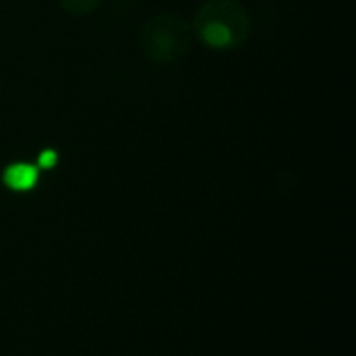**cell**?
<instances>
[{"label": "cell", "instance_id": "6da1fadb", "mask_svg": "<svg viewBox=\"0 0 356 356\" xmlns=\"http://www.w3.org/2000/svg\"><path fill=\"white\" fill-rule=\"evenodd\" d=\"M252 19L238 0H207L195 14L191 31L214 51H235L250 37Z\"/></svg>", "mask_w": 356, "mask_h": 356}, {"label": "cell", "instance_id": "7a4b0ae2", "mask_svg": "<svg viewBox=\"0 0 356 356\" xmlns=\"http://www.w3.org/2000/svg\"><path fill=\"white\" fill-rule=\"evenodd\" d=\"M191 38V24L174 13H162L149 17L139 31L143 54L159 65H170L184 58L190 51Z\"/></svg>", "mask_w": 356, "mask_h": 356}, {"label": "cell", "instance_id": "3957f363", "mask_svg": "<svg viewBox=\"0 0 356 356\" xmlns=\"http://www.w3.org/2000/svg\"><path fill=\"white\" fill-rule=\"evenodd\" d=\"M2 181L9 190L17 193L30 191L38 183V169L28 162H14L3 169Z\"/></svg>", "mask_w": 356, "mask_h": 356}, {"label": "cell", "instance_id": "277c9868", "mask_svg": "<svg viewBox=\"0 0 356 356\" xmlns=\"http://www.w3.org/2000/svg\"><path fill=\"white\" fill-rule=\"evenodd\" d=\"M103 0H59V7L70 16H89L101 7Z\"/></svg>", "mask_w": 356, "mask_h": 356}, {"label": "cell", "instance_id": "5b68a950", "mask_svg": "<svg viewBox=\"0 0 356 356\" xmlns=\"http://www.w3.org/2000/svg\"><path fill=\"white\" fill-rule=\"evenodd\" d=\"M58 163V153L54 149H44V152L38 155V165L42 169H52Z\"/></svg>", "mask_w": 356, "mask_h": 356}]
</instances>
